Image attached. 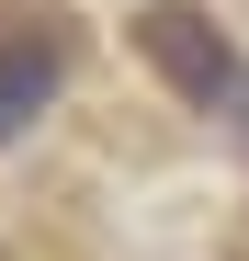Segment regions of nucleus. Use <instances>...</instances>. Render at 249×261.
I'll list each match as a JSON object with an SVG mask.
<instances>
[{
    "label": "nucleus",
    "instance_id": "f03ea898",
    "mask_svg": "<svg viewBox=\"0 0 249 261\" xmlns=\"http://www.w3.org/2000/svg\"><path fill=\"white\" fill-rule=\"evenodd\" d=\"M57 68H68V23L57 12H12L0 23V137H23V125L46 114Z\"/></svg>",
    "mask_w": 249,
    "mask_h": 261
},
{
    "label": "nucleus",
    "instance_id": "f257e3e1",
    "mask_svg": "<svg viewBox=\"0 0 249 261\" xmlns=\"http://www.w3.org/2000/svg\"><path fill=\"white\" fill-rule=\"evenodd\" d=\"M136 57L170 80L193 114H227V125L249 114V57L227 46V23L193 12V0H147V12H136Z\"/></svg>",
    "mask_w": 249,
    "mask_h": 261
},
{
    "label": "nucleus",
    "instance_id": "7ed1b4c3",
    "mask_svg": "<svg viewBox=\"0 0 249 261\" xmlns=\"http://www.w3.org/2000/svg\"><path fill=\"white\" fill-rule=\"evenodd\" d=\"M238 148H249V114H238Z\"/></svg>",
    "mask_w": 249,
    "mask_h": 261
}]
</instances>
